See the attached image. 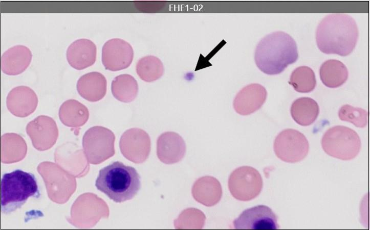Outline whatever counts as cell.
Returning a JSON list of instances; mask_svg holds the SVG:
<instances>
[{"mask_svg": "<svg viewBox=\"0 0 370 230\" xmlns=\"http://www.w3.org/2000/svg\"><path fill=\"white\" fill-rule=\"evenodd\" d=\"M358 37L355 20L342 13L331 14L319 23L316 39L319 49L326 54L346 56L354 49Z\"/></svg>", "mask_w": 370, "mask_h": 230, "instance_id": "cell-1", "label": "cell"}, {"mask_svg": "<svg viewBox=\"0 0 370 230\" xmlns=\"http://www.w3.org/2000/svg\"><path fill=\"white\" fill-rule=\"evenodd\" d=\"M298 57L297 47L294 39L282 31L270 33L257 44L254 60L257 67L264 73L275 75L282 72Z\"/></svg>", "mask_w": 370, "mask_h": 230, "instance_id": "cell-2", "label": "cell"}, {"mask_svg": "<svg viewBox=\"0 0 370 230\" xmlns=\"http://www.w3.org/2000/svg\"><path fill=\"white\" fill-rule=\"evenodd\" d=\"M95 186L114 201L122 202L137 194L141 188L140 176L135 168L116 161L99 171Z\"/></svg>", "mask_w": 370, "mask_h": 230, "instance_id": "cell-3", "label": "cell"}, {"mask_svg": "<svg viewBox=\"0 0 370 230\" xmlns=\"http://www.w3.org/2000/svg\"><path fill=\"white\" fill-rule=\"evenodd\" d=\"M1 193V211L5 214L19 209L29 198L40 195L35 176L20 169L3 175Z\"/></svg>", "mask_w": 370, "mask_h": 230, "instance_id": "cell-4", "label": "cell"}, {"mask_svg": "<svg viewBox=\"0 0 370 230\" xmlns=\"http://www.w3.org/2000/svg\"><path fill=\"white\" fill-rule=\"evenodd\" d=\"M324 152L332 157L350 160L360 152L361 140L358 134L352 129L337 125L328 129L321 139Z\"/></svg>", "mask_w": 370, "mask_h": 230, "instance_id": "cell-5", "label": "cell"}, {"mask_svg": "<svg viewBox=\"0 0 370 230\" xmlns=\"http://www.w3.org/2000/svg\"><path fill=\"white\" fill-rule=\"evenodd\" d=\"M259 172L250 166H241L232 171L228 179L229 190L234 198L241 201L255 198L263 188Z\"/></svg>", "mask_w": 370, "mask_h": 230, "instance_id": "cell-6", "label": "cell"}, {"mask_svg": "<svg viewBox=\"0 0 370 230\" xmlns=\"http://www.w3.org/2000/svg\"><path fill=\"white\" fill-rule=\"evenodd\" d=\"M276 156L282 161L294 163L302 160L307 156L309 142L299 131L292 129L280 132L275 139L273 145Z\"/></svg>", "mask_w": 370, "mask_h": 230, "instance_id": "cell-7", "label": "cell"}, {"mask_svg": "<svg viewBox=\"0 0 370 230\" xmlns=\"http://www.w3.org/2000/svg\"><path fill=\"white\" fill-rule=\"evenodd\" d=\"M84 139L88 140V145L84 146L88 148L90 163L99 164L114 155L115 137L110 130L102 126L93 127L86 132Z\"/></svg>", "mask_w": 370, "mask_h": 230, "instance_id": "cell-8", "label": "cell"}, {"mask_svg": "<svg viewBox=\"0 0 370 230\" xmlns=\"http://www.w3.org/2000/svg\"><path fill=\"white\" fill-rule=\"evenodd\" d=\"M277 219L271 208L259 205L244 211L233 225L237 229H277Z\"/></svg>", "mask_w": 370, "mask_h": 230, "instance_id": "cell-9", "label": "cell"}, {"mask_svg": "<svg viewBox=\"0 0 370 230\" xmlns=\"http://www.w3.org/2000/svg\"><path fill=\"white\" fill-rule=\"evenodd\" d=\"M134 57L132 45L120 38L107 40L102 48V62L106 69L116 71L125 69L131 64Z\"/></svg>", "mask_w": 370, "mask_h": 230, "instance_id": "cell-10", "label": "cell"}, {"mask_svg": "<svg viewBox=\"0 0 370 230\" xmlns=\"http://www.w3.org/2000/svg\"><path fill=\"white\" fill-rule=\"evenodd\" d=\"M122 154L135 163H141L147 158L150 149L148 135L143 130L132 129L125 131L120 141Z\"/></svg>", "mask_w": 370, "mask_h": 230, "instance_id": "cell-11", "label": "cell"}, {"mask_svg": "<svg viewBox=\"0 0 370 230\" xmlns=\"http://www.w3.org/2000/svg\"><path fill=\"white\" fill-rule=\"evenodd\" d=\"M267 96V90L262 85H248L236 94L233 100L234 109L241 115H250L262 107Z\"/></svg>", "mask_w": 370, "mask_h": 230, "instance_id": "cell-12", "label": "cell"}, {"mask_svg": "<svg viewBox=\"0 0 370 230\" xmlns=\"http://www.w3.org/2000/svg\"><path fill=\"white\" fill-rule=\"evenodd\" d=\"M185 152V143L178 134L168 132L158 137L157 154L162 162L166 164L177 163L183 158Z\"/></svg>", "mask_w": 370, "mask_h": 230, "instance_id": "cell-13", "label": "cell"}, {"mask_svg": "<svg viewBox=\"0 0 370 230\" xmlns=\"http://www.w3.org/2000/svg\"><path fill=\"white\" fill-rule=\"evenodd\" d=\"M97 47L91 40L82 38L73 41L67 50V58L73 68L81 70L94 64Z\"/></svg>", "mask_w": 370, "mask_h": 230, "instance_id": "cell-14", "label": "cell"}, {"mask_svg": "<svg viewBox=\"0 0 370 230\" xmlns=\"http://www.w3.org/2000/svg\"><path fill=\"white\" fill-rule=\"evenodd\" d=\"M30 49L23 45L13 46L5 51L1 57V68L8 75H16L23 72L32 59Z\"/></svg>", "mask_w": 370, "mask_h": 230, "instance_id": "cell-15", "label": "cell"}, {"mask_svg": "<svg viewBox=\"0 0 370 230\" xmlns=\"http://www.w3.org/2000/svg\"><path fill=\"white\" fill-rule=\"evenodd\" d=\"M192 194L199 203L207 207L213 206L221 199L222 186L216 178L211 176H203L194 183Z\"/></svg>", "mask_w": 370, "mask_h": 230, "instance_id": "cell-16", "label": "cell"}, {"mask_svg": "<svg viewBox=\"0 0 370 230\" xmlns=\"http://www.w3.org/2000/svg\"><path fill=\"white\" fill-rule=\"evenodd\" d=\"M77 89L79 94L90 101L101 99L106 92V80L98 72H92L82 75L78 80Z\"/></svg>", "mask_w": 370, "mask_h": 230, "instance_id": "cell-17", "label": "cell"}, {"mask_svg": "<svg viewBox=\"0 0 370 230\" xmlns=\"http://www.w3.org/2000/svg\"><path fill=\"white\" fill-rule=\"evenodd\" d=\"M38 103L35 92L26 86L13 88L7 97L8 109L14 114H29L36 109Z\"/></svg>", "mask_w": 370, "mask_h": 230, "instance_id": "cell-18", "label": "cell"}, {"mask_svg": "<svg viewBox=\"0 0 370 230\" xmlns=\"http://www.w3.org/2000/svg\"><path fill=\"white\" fill-rule=\"evenodd\" d=\"M290 113L293 119L297 124L308 126L317 119L319 108L317 102L312 98L302 97L293 101Z\"/></svg>", "mask_w": 370, "mask_h": 230, "instance_id": "cell-19", "label": "cell"}, {"mask_svg": "<svg viewBox=\"0 0 370 230\" xmlns=\"http://www.w3.org/2000/svg\"><path fill=\"white\" fill-rule=\"evenodd\" d=\"M320 79L329 88H337L342 85L348 78V70L341 61L328 60L322 63L319 70Z\"/></svg>", "mask_w": 370, "mask_h": 230, "instance_id": "cell-20", "label": "cell"}, {"mask_svg": "<svg viewBox=\"0 0 370 230\" xmlns=\"http://www.w3.org/2000/svg\"><path fill=\"white\" fill-rule=\"evenodd\" d=\"M138 92V85L136 79L128 74L117 76L112 83V92L118 100L129 103L136 97Z\"/></svg>", "mask_w": 370, "mask_h": 230, "instance_id": "cell-21", "label": "cell"}, {"mask_svg": "<svg viewBox=\"0 0 370 230\" xmlns=\"http://www.w3.org/2000/svg\"><path fill=\"white\" fill-rule=\"evenodd\" d=\"M136 72L141 80L147 82H153L163 75V65L161 60L154 56H145L137 62Z\"/></svg>", "mask_w": 370, "mask_h": 230, "instance_id": "cell-22", "label": "cell"}, {"mask_svg": "<svg viewBox=\"0 0 370 230\" xmlns=\"http://www.w3.org/2000/svg\"><path fill=\"white\" fill-rule=\"evenodd\" d=\"M289 84L298 92H310L315 89L316 85L315 73L308 66L298 67L292 72Z\"/></svg>", "mask_w": 370, "mask_h": 230, "instance_id": "cell-23", "label": "cell"}, {"mask_svg": "<svg viewBox=\"0 0 370 230\" xmlns=\"http://www.w3.org/2000/svg\"><path fill=\"white\" fill-rule=\"evenodd\" d=\"M205 215L200 210L189 208L183 211L175 221L176 228L202 229L205 224Z\"/></svg>", "mask_w": 370, "mask_h": 230, "instance_id": "cell-24", "label": "cell"}, {"mask_svg": "<svg viewBox=\"0 0 370 230\" xmlns=\"http://www.w3.org/2000/svg\"><path fill=\"white\" fill-rule=\"evenodd\" d=\"M340 120L347 121L360 128L364 127L368 121V112L365 110L349 105L342 106L338 111Z\"/></svg>", "mask_w": 370, "mask_h": 230, "instance_id": "cell-25", "label": "cell"}]
</instances>
